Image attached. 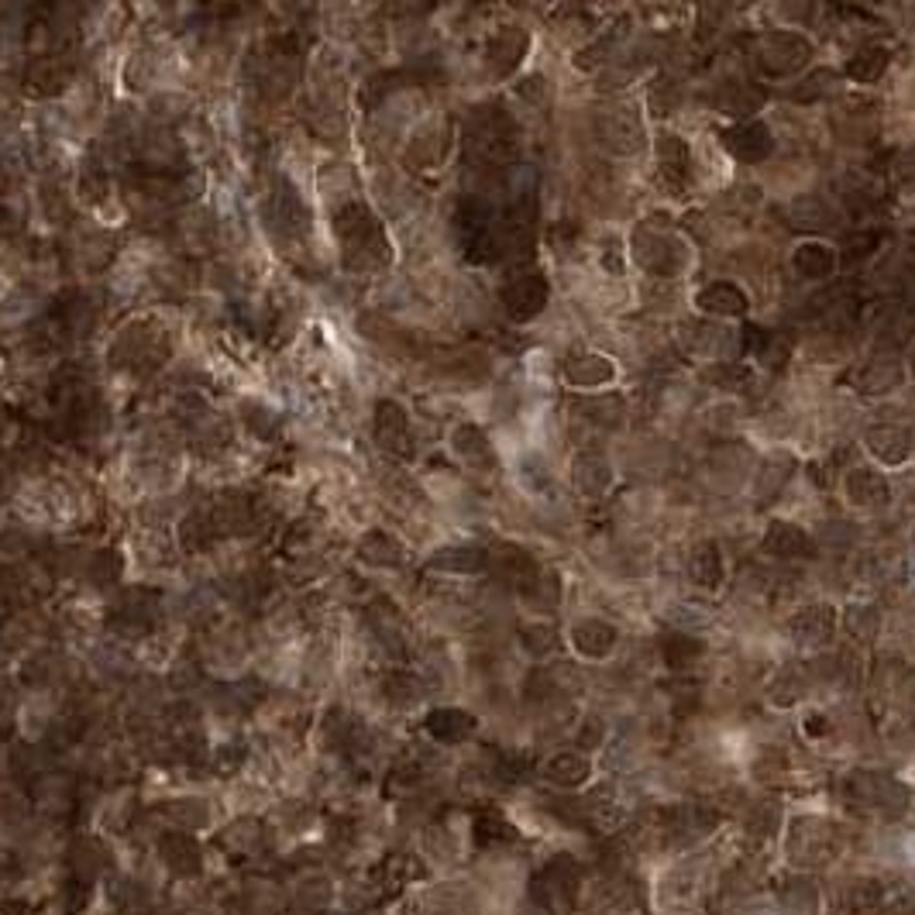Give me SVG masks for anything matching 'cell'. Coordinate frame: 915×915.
<instances>
[{"instance_id": "cell-21", "label": "cell", "mask_w": 915, "mask_h": 915, "mask_svg": "<svg viewBox=\"0 0 915 915\" xmlns=\"http://www.w3.org/2000/svg\"><path fill=\"white\" fill-rule=\"evenodd\" d=\"M884 69H889V52H884V49H864V52H857L853 60L847 63V73L857 83H874V79H881Z\"/></svg>"}, {"instance_id": "cell-23", "label": "cell", "mask_w": 915, "mask_h": 915, "mask_svg": "<svg viewBox=\"0 0 915 915\" xmlns=\"http://www.w3.org/2000/svg\"><path fill=\"white\" fill-rule=\"evenodd\" d=\"M819 905V895L809 881H788L782 889V908L788 915H812Z\"/></svg>"}, {"instance_id": "cell-19", "label": "cell", "mask_w": 915, "mask_h": 915, "mask_svg": "<svg viewBox=\"0 0 915 915\" xmlns=\"http://www.w3.org/2000/svg\"><path fill=\"white\" fill-rule=\"evenodd\" d=\"M717 100L730 114H751L764 104V90L751 87V83H726V87L717 94Z\"/></svg>"}, {"instance_id": "cell-28", "label": "cell", "mask_w": 915, "mask_h": 915, "mask_svg": "<svg viewBox=\"0 0 915 915\" xmlns=\"http://www.w3.org/2000/svg\"><path fill=\"white\" fill-rule=\"evenodd\" d=\"M555 640H558V637H555L551 626H530V631H527V647H530V650H537V654L551 650V647H555Z\"/></svg>"}, {"instance_id": "cell-24", "label": "cell", "mask_w": 915, "mask_h": 915, "mask_svg": "<svg viewBox=\"0 0 915 915\" xmlns=\"http://www.w3.org/2000/svg\"><path fill=\"white\" fill-rule=\"evenodd\" d=\"M720 575H723V561H720V551L712 545H702L692 558V579L702 582L706 589L720 585Z\"/></svg>"}, {"instance_id": "cell-9", "label": "cell", "mask_w": 915, "mask_h": 915, "mask_svg": "<svg viewBox=\"0 0 915 915\" xmlns=\"http://www.w3.org/2000/svg\"><path fill=\"white\" fill-rule=\"evenodd\" d=\"M564 376L575 386H603L616 376V368L603 355H571L564 362Z\"/></svg>"}, {"instance_id": "cell-3", "label": "cell", "mask_w": 915, "mask_h": 915, "mask_svg": "<svg viewBox=\"0 0 915 915\" xmlns=\"http://www.w3.org/2000/svg\"><path fill=\"white\" fill-rule=\"evenodd\" d=\"M595 128H599V138H603L613 152H637L644 141V125L637 118V110L626 104L606 107L599 114Z\"/></svg>"}, {"instance_id": "cell-10", "label": "cell", "mask_w": 915, "mask_h": 915, "mask_svg": "<svg viewBox=\"0 0 915 915\" xmlns=\"http://www.w3.org/2000/svg\"><path fill=\"white\" fill-rule=\"evenodd\" d=\"M829 631H833V610L829 606H809L806 613H798L792 620V637L806 647L822 644L829 637Z\"/></svg>"}, {"instance_id": "cell-25", "label": "cell", "mask_w": 915, "mask_h": 915, "mask_svg": "<svg viewBox=\"0 0 915 915\" xmlns=\"http://www.w3.org/2000/svg\"><path fill=\"white\" fill-rule=\"evenodd\" d=\"M884 902V889L878 881L871 878H861V881H853L850 884V908L857 912H868V908H878Z\"/></svg>"}, {"instance_id": "cell-13", "label": "cell", "mask_w": 915, "mask_h": 915, "mask_svg": "<svg viewBox=\"0 0 915 915\" xmlns=\"http://www.w3.org/2000/svg\"><path fill=\"white\" fill-rule=\"evenodd\" d=\"M616 644V631L603 620H582L575 623V647L585 657H606Z\"/></svg>"}, {"instance_id": "cell-14", "label": "cell", "mask_w": 915, "mask_h": 915, "mask_svg": "<svg viewBox=\"0 0 915 915\" xmlns=\"http://www.w3.org/2000/svg\"><path fill=\"white\" fill-rule=\"evenodd\" d=\"M717 826V812H709L706 806H685V809H678L675 816H671V833L678 837V840H685V843H692V840H699V837H706L709 829Z\"/></svg>"}, {"instance_id": "cell-2", "label": "cell", "mask_w": 915, "mask_h": 915, "mask_svg": "<svg viewBox=\"0 0 915 915\" xmlns=\"http://www.w3.org/2000/svg\"><path fill=\"white\" fill-rule=\"evenodd\" d=\"M812 55V45L795 35V32H771L764 42H761V66L771 73V76H788V73H798Z\"/></svg>"}, {"instance_id": "cell-22", "label": "cell", "mask_w": 915, "mask_h": 915, "mask_svg": "<svg viewBox=\"0 0 915 915\" xmlns=\"http://www.w3.org/2000/svg\"><path fill=\"white\" fill-rule=\"evenodd\" d=\"M661 650H665V661L671 668H685V665L699 661L702 644L696 637H689V634H665L661 637Z\"/></svg>"}, {"instance_id": "cell-18", "label": "cell", "mask_w": 915, "mask_h": 915, "mask_svg": "<svg viewBox=\"0 0 915 915\" xmlns=\"http://www.w3.org/2000/svg\"><path fill=\"white\" fill-rule=\"evenodd\" d=\"M908 434L898 431V427H878V431H871V451L881 458V462H905L908 458Z\"/></svg>"}, {"instance_id": "cell-4", "label": "cell", "mask_w": 915, "mask_h": 915, "mask_svg": "<svg viewBox=\"0 0 915 915\" xmlns=\"http://www.w3.org/2000/svg\"><path fill=\"white\" fill-rule=\"evenodd\" d=\"M637 262L657 276H675L685 266V248L675 238L654 235V232H637V245H634Z\"/></svg>"}, {"instance_id": "cell-1", "label": "cell", "mask_w": 915, "mask_h": 915, "mask_svg": "<svg viewBox=\"0 0 915 915\" xmlns=\"http://www.w3.org/2000/svg\"><path fill=\"white\" fill-rule=\"evenodd\" d=\"M788 853L795 864H826L837 857V833L819 819H798L788 837Z\"/></svg>"}, {"instance_id": "cell-16", "label": "cell", "mask_w": 915, "mask_h": 915, "mask_svg": "<svg viewBox=\"0 0 915 915\" xmlns=\"http://www.w3.org/2000/svg\"><path fill=\"white\" fill-rule=\"evenodd\" d=\"M795 269L803 272V276H809V279H822V276H829L837 269V251L833 248H826V245H816V241H809V245H803L795 251Z\"/></svg>"}, {"instance_id": "cell-12", "label": "cell", "mask_w": 915, "mask_h": 915, "mask_svg": "<svg viewBox=\"0 0 915 915\" xmlns=\"http://www.w3.org/2000/svg\"><path fill=\"white\" fill-rule=\"evenodd\" d=\"M657 155H661V169H665V176L675 183V186H685L692 176V155H689V146L685 141H678L675 134H665L661 141H657Z\"/></svg>"}, {"instance_id": "cell-7", "label": "cell", "mask_w": 915, "mask_h": 915, "mask_svg": "<svg viewBox=\"0 0 915 915\" xmlns=\"http://www.w3.org/2000/svg\"><path fill=\"white\" fill-rule=\"evenodd\" d=\"M726 138V149L740 159V162H761V159H767L771 155V149H775V138L767 134V128L764 125H740V128H730V131H723Z\"/></svg>"}, {"instance_id": "cell-15", "label": "cell", "mask_w": 915, "mask_h": 915, "mask_svg": "<svg viewBox=\"0 0 915 915\" xmlns=\"http://www.w3.org/2000/svg\"><path fill=\"white\" fill-rule=\"evenodd\" d=\"M610 482H613V469L603 462V458H595V454H585L579 458V465H575V485L582 493L589 496H603L610 489Z\"/></svg>"}, {"instance_id": "cell-8", "label": "cell", "mask_w": 915, "mask_h": 915, "mask_svg": "<svg viewBox=\"0 0 915 915\" xmlns=\"http://www.w3.org/2000/svg\"><path fill=\"white\" fill-rule=\"evenodd\" d=\"M764 548L778 558H798V555H809L812 551V540L803 527L795 524H771L767 534H764Z\"/></svg>"}, {"instance_id": "cell-6", "label": "cell", "mask_w": 915, "mask_h": 915, "mask_svg": "<svg viewBox=\"0 0 915 915\" xmlns=\"http://www.w3.org/2000/svg\"><path fill=\"white\" fill-rule=\"evenodd\" d=\"M503 300H506V310L513 313V317L527 321V317H534V313H537L540 306H545V300H548V282L540 279V276H520V279H513V282L506 286Z\"/></svg>"}, {"instance_id": "cell-17", "label": "cell", "mask_w": 915, "mask_h": 915, "mask_svg": "<svg viewBox=\"0 0 915 915\" xmlns=\"http://www.w3.org/2000/svg\"><path fill=\"white\" fill-rule=\"evenodd\" d=\"M847 489H850V499L861 503V506H881L889 503V482H884L878 472H853L847 478Z\"/></svg>"}, {"instance_id": "cell-11", "label": "cell", "mask_w": 915, "mask_h": 915, "mask_svg": "<svg viewBox=\"0 0 915 915\" xmlns=\"http://www.w3.org/2000/svg\"><path fill=\"white\" fill-rule=\"evenodd\" d=\"M699 306L706 313H720V317H740L747 310V297H743L733 282H712L699 293Z\"/></svg>"}, {"instance_id": "cell-26", "label": "cell", "mask_w": 915, "mask_h": 915, "mask_svg": "<svg viewBox=\"0 0 915 915\" xmlns=\"http://www.w3.org/2000/svg\"><path fill=\"white\" fill-rule=\"evenodd\" d=\"M431 730L441 736V740H462L469 730H472V720L465 717V712H438V717L431 720Z\"/></svg>"}, {"instance_id": "cell-20", "label": "cell", "mask_w": 915, "mask_h": 915, "mask_svg": "<svg viewBox=\"0 0 915 915\" xmlns=\"http://www.w3.org/2000/svg\"><path fill=\"white\" fill-rule=\"evenodd\" d=\"M545 775H548L551 782H558V785H568V788H571V785H582V782L589 778V761L579 757V754H558V757L548 761Z\"/></svg>"}, {"instance_id": "cell-5", "label": "cell", "mask_w": 915, "mask_h": 915, "mask_svg": "<svg viewBox=\"0 0 915 915\" xmlns=\"http://www.w3.org/2000/svg\"><path fill=\"white\" fill-rule=\"evenodd\" d=\"M850 792H853V798H861L864 806H874V809H902L905 806V788L892 778L874 775V771L853 775Z\"/></svg>"}, {"instance_id": "cell-27", "label": "cell", "mask_w": 915, "mask_h": 915, "mask_svg": "<svg viewBox=\"0 0 915 915\" xmlns=\"http://www.w3.org/2000/svg\"><path fill=\"white\" fill-rule=\"evenodd\" d=\"M620 410H623V403H620L616 396H603V399H595V403H592L589 417L603 420V423L610 427V423H616V420H620Z\"/></svg>"}]
</instances>
